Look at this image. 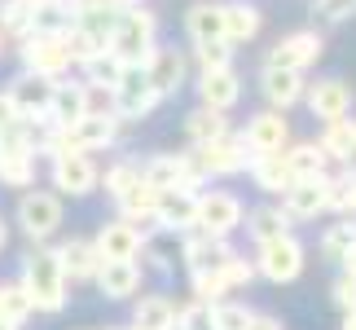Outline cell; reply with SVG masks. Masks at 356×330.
<instances>
[{"instance_id":"obj_1","label":"cell","mask_w":356,"mask_h":330,"mask_svg":"<svg viewBox=\"0 0 356 330\" xmlns=\"http://www.w3.org/2000/svg\"><path fill=\"white\" fill-rule=\"evenodd\" d=\"M66 269H62V260H58V251H31L22 260V291L31 295V304H35V313H62L66 308Z\"/></svg>"},{"instance_id":"obj_2","label":"cell","mask_w":356,"mask_h":330,"mask_svg":"<svg viewBox=\"0 0 356 330\" xmlns=\"http://www.w3.org/2000/svg\"><path fill=\"white\" fill-rule=\"evenodd\" d=\"M154 36H159V18L145 5H132V9L119 13V22H115L111 40H106V49H111L123 66H145V58L159 49Z\"/></svg>"},{"instance_id":"obj_3","label":"cell","mask_w":356,"mask_h":330,"mask_svg":"<svg viewBox=\"0 0 356 330\" xmlns=\"http://www.w3.org/2000/svg\"><path fill=\"white\" fill-rule=\"evenodd\" d=\"M53 88H58V79L22 71L5 93H9V102H13V110H18V119L26 123V128H44L49 115H53Z\"/></svg>"},{"instance_id":"obj_4","label":"cell","mask_w":356,"mask_h":330,"mask_svg":"<svg viewBox=\"0 0 356 330\" xmlns=\"http://www.w3.org/2000/svg\"><path fill=\"white\" fill-rule=\"evenodd\" d=\"M304 242L295 238V233H282V238H273V242H259V251H255V273L259 278H268V282H295L299 273H304Z\"/></svg>"},{"instance_id":"obj_5","label":"cell","mask_w":356,"mask_h":330,"mask_svg":"<svg viewBox=\"0 0 356 330\" xmlns=\"http://www.w3.org/2000/svg\"><path fill=\"white\" fill-rule=\"evenodd\" d=\"M49 176H53V189H58V194H71V198L92 194L97 181H102L97 163H92V155H84V150H62V155H53Z\"/></svg>"},{"instance_id":"obj_6","label":"cell","mask_w":356,"mask_h":330,"mask_svg":"<svg viewBox=\"0 0 356 330\" xmlns=\"http://www.w3.org/2000/svg\"><path fill=\"white\" fill-rule=\"evenodd\" d=\"M22 71L26 75H44V79H66L71 71V53H66V40L62 36H22Z\"/></svg>"},{"instance_id":"obj_7","label":"cell","mask_w":356,"mask_h":330,"mask_svg":"<svg viewBox=\"0 0 356 330\" xmlns=\"http://www.w3.org/2000/svg\"><path fill=\"white\" fill-rule=\"evenodd\" d=\"M18 225L31 242H44L53 238V233L62 229V198L49 194V189H26V194L18 198Z\"/></svg>"},{"instance_id":"obj_8","label":"cell","mask_w":356,"mask_h":330,"mask_svg":"<svg viewBox=\"0 0 356 330\" xmlns=\"http://www.w3.org/2000/svg\"><path fill=\"white\" fill-rule=\"evenodd\" d=\"M194 159H198L202 176H234V172H251L255 155L246 150L242 136L225 132V136H216V141H207V146H194Z\"/></svg>"},{"instance_id":"obj_9","label":"cell","mask_w":356,"mask_h":330,"mask_svg":"<svg viewBox=\"0 0 356 330\" xmlns=\"http://www.w3.org/2000/svg\"><path fill=\"white\" fill-rule=\"evenodd\" d=\"M141 176L159 189V194H163V189H198L202 181H207L194 155H154L141 168Z\"/></svg>"},{"instance_id":"obj_10","label":"cell","mask_w":356,"mask_h":330,"mask_svg":"<svg viewBox=\"0 0 356 330\" xmlns=\"http://www.w3.org/2000/svg\"><path fill=\"white\" fill-rule=\"evenodd\" d=\"M242 198L229 194V189H211V194H198V225L202 233H211V238H229L238 225H242Z\"/></svg>"},{"instance_id":"obj_11","label":"cell","mask_w":356,"mask_h":330,"mask_svg":"<svg viewBox=\"0 0 356 330\" xmlns=\"http://www.w3.org/2000/svg\"><path fill=\"white\" fill-rule=\"evenodd\" d=\"M321 49H325L321 31H291V36H282L277 45L268 49L264 66H277V71H299V75H304L308 66L321 58Z\"/></svg>"},{"instance_id":"obj_12","label":"cell","mask_w":356,"mask_h":330,"mask_svg":"<svg viewBox=\"0 0 356 330\" xmlns=\"http://www.w3.org/2000/svg\"><path fill=\"white\" fill-rule=\"evenodd\" d=\"M159 102L163 97L149 88L141 66H128V71L119 75V84H115V119H145Z\"/></svg>"},{"instance_id":"obj_13","label":"cell","mask_w":356,"mask_h":330,"mask_svg":"<svg viewBox=\"0 0 356 330\" xmlns=\"http://www.w3.org/2000/svg\"><path fill=\"white\" fill-rule=\"evenodd\" d=\"M145 79H149V88L159 93V97H172V93H181V84H185V75H189V58L181 49H154L145 58Z\"/></svg>"},{"instance_id":"obj_14","label":"cell","mask_w":356,"mask_h":330,"mask_svg":"<svg viewBox=\"0 0 356 330\" xmlns=\"http://www.w3.org/2000/svg\"><path fill=\"white\" fill-rule=\"evenodd\" d=\"M154 225L168 233H189L198 225V189H163L154 207Z\"/></svg>"},{"instance_id":"obj_15","label":"cell","mask_w":356,"mask_h":330,"mask_svg":"<svg viewBox=\"0 0 356 330\" xmlns=\"http://www.w3.org/2000/svg\"><path fill=\"white\" fill-rule=\"evenodd\" d=\"M229 256H234V246H229L225 238L202 233V229H189V238L181 242V260H185L189 273H220Z\"/></svg>"},{"instance_id":"obj_16","label":"cell","mask_w":356,"mask_h":330,"mask_svg":"<svg viewBox=\"0 0 356 330\" xmlns=\"http://www.w3.org/2000/svg\"><path fill=\"white\" fill-rule=\"evenodd\" d=\"M242 141H246L251 155H282L286 141H291V123H286L282 110H264V115H255L246 123Z\"/></svg>"},{"instance_id":"obj_17","label":"cell","mask_w":356,"mask_h":330,"mask_svg":"<svg viewBox=\"0 0 356 330\" xmlns=\"http://www.w3.org/2000/svg\"><path fill=\"white\" fill-rule=\"evenodd\" d=\"M304 102H308V110H312V119L334 123V119H348V110H352V88L343 84V79H317V84H308Z\"/></svg>"},{"instance_id":"obj_18","label":"cell","mask_w":356,"mask_h":330,"mask_svg":"<svg viewBox=\"0 0 356 330\" xmlns=\"http://www.w3.org/2000/svg\"><path fill=\"white\" fill-rule=\"evenodd\" d=\"M92 246H97L102 260H136L141 256V229L132 225V220H106V225L97 229V238H92Z\"/></svg>"},{"instance_id":"obj_19","label":"cell","mask_w":356,"mask_h":330,"mask_svg":"<svg viewBox=\"0 0 356 330\" xmlns=\"http://www.w3.org/2000/svg\"><path fill=\"white\" fill-rule=\"evenodd\" d=\"M66 136V150H84V155H92V150H106V146H115V136H119V119L115 115H84L79 123H71V128H62Z\"/></svg>"},{"instance_id":"obj_20","label":"cell","mask_w":356,"mask_h":330,"mask_svg":"<svg viewBox=\"0 0 356 330\" xmlns=\"http://www.w3.org/2000/svg\"><path fill=\"white\" fill-rule=\"evenodd\" d=\"M259 93H264V102L273 110H282V115H286L295 102H304L308 84H304V75H299V71H277V66H264V71H259Z\"/></svg>"},{"instance_id":"obj_21","label":"cell","mask_w":356,"mask_h":330,"mask_svg":"<svg viewBox=\"0 0 356 330\" xmlns=\"http://www.w3.org/2000/svg\"><path fill=\"white\" fill-rule=\"evenodd\" d=\"M198 97H202L207 110H220V115H225V110H234L242 102V79L234 75V66H225V71H202Z\"/></svg>"},{"instance_id":"obj_22","label":"cell","mask_w":356,"mask_h":330,"mask_svg":"<svg viewBox=\"0 0 356 330\" xmlns=\"http://www.w3.org/2000/svg\"><path fill=\"white\" fill-rule=\"evenodd\" d=\"M92 282L106 299H132L136 286H141V269H136V260H102Z\"/></svg>"},{"instance_id":"obj_23","label":"cell","mask_w":356,"mask_h":330,"mask_svg":"<svg viewBox=\"0 0 356 330\" xmlns=\"http://www.w3.org/2000/svg\"><path fill=\"white\" fill-rule=\"evenodd\" d=\"M325 181L330 176H317V181H295L282 194V207L291 220H317L325 212Z\"/></svg>"},{"instance_id":"obj_24","label":"cell","mask_w":356,"mask_h":330,"mask_svg":"<svg viewBox=\"0 0 356 330\" xmlns=\"http://www.w3.org/2000/svg\"><path fill=\"white\" fill-rule=\"evenodd\" d=\"M185 31H189L194 45H216V40H225V5H216V0H198V5H189Z\"/></svg>"},{"instance_id":"obj_25","label":"cell","mask_w":356,"mask_h":330,"mask_svg":"<svg viewBox=\"0 0 356 330\" xmlns=\"http://www.w3.org/2000/svg\"><path fill=\"white\" fill-rule=\"evenodd\" d=\"M71 13H75V26L92 31L97 40H111V31H115L123 5H119V0H75Z\"/></svg>"},{"instance_id":"obj_26","label":"cell","mask_w":356,"mask_h":330,"mask_svg":"<svg viewBox=\"0 0 356 330\" xmlns=\"http://www.w3.org/2000/svg\"><path fill=\"white\" fill-rule=\"evenodd\" d=\"M58 260H62L66 278H75V282H92V278H97V269H102V256H97V246H92L88 238L62 242L58 246Z\"/></svg>"},{"instance_id":"obj_27","label":"cell","mask_w":356,"mask_h":330,"mask_svg":"<svg viewBox=\"0 0 356 330\" xmlns=\"http://www.w3.org/2000/svg\"><path fill=\"white\" fill-rule=\"evenodd\" d=\"M259 36V9L246 0H229L225 5V45H251Z\"/></svg>"},{"instance_id":"obj_28","label":"cell","mask_w":356,"mask_h":330,"mask_svg":"<svg viewBox=\"0 0 356 330\" xmlns=\"http://www.w3.org/2000/svg\"><path fill=\"white\" fill-rule=\"evenodd\" d=\"M282 159H286V168H291L295 181H317V176H325V168H330V159H325V150L317 141L282 150Z\"/></svg>"},{"instance_id":"obj_29","label":"cell","mask_w":356,"mask_h":330,"mask_svg":"<svg viewBox=\"0 0 356 330\" xmlns=\"http://www.w3.org/2000/svg\"><path fill=\"white\" fill-rule=\"evenodd\" d=\"M115 203H119V216H123V220L141 225V220H154V207H159V189H154V185H149L145 176H141V181H136V185H128V189H123V194H119Z\"/></svg>"},{"instance_id":"obj_30","label":"cell","mask_w":356,"mask_h":330,"mask_svg":"<svg viewBox=\"0 0 356 330\" xmlns=\"http://www.w3.org/2000/svg\"><path fill=\"white\" fill-rule=\"evenodd\" d=\"M251 181L264 189V194H286V189L295 185V176H291L282 155H255L251 159Z\"/></svg>"},{"instance_id":"obj_31","label":"cell","mask_w":356,"mask_h":330,"mask_svg":"<svg viewBox=\"0 0 356 330\" xmlns=\"http://www.w3.org/2000/svg\"><path fill=\"white\" fill-rule=\"evenodd\" d=\"M84 119V79L71 84V79H58V88H53V115L49 123H58V128H71V123Z\"/></svg>"},{"instance_id":"obj_32","label":"cell","mask_w":356,"mask_h":330,"mask_svg":"<svg viewBox=\"0 0 356 330\" xmlns=\"http://www.w3.org/2000/svg\"><path fill=\"white\" fill-rule=\"evenodd\" d=\"M176 322V304L168 295H141L132 308V326L136 330H168Z\"/></svg>"},{"instance_id":"obj_33","label":"cell","mask_w":356,"mask_h":330,"mask_svg":"<svg viewBox=\"0 0 356 330\" xmlns=\"http://www.w3.org/2000/svg\"><path fill=\"white\" fill-rule=\"evenodd\" d=\"M246 233L255 242H273L282 233H291V216H286V207H251L246 212Z\"/></svg>"},{"instance_id":"obj_34","label":"cell","mask_w":356,"mask_h":330,"mask_svg":"<svg viewBox=\"0 0 356 330\" xmlns=\"http://www.w3.org/2000/svg\"><path fill=\"white\" fill-rule=\"evenodd\" d=\"M229 132V119L220 115V110H207V106H198L194 115L185 119V136L194 146H207V141H216V136H225Z\"/></svg>"},{"instance_id":"obj_35","label":"cell","mask_w":356,"mask_h":330,"mask_svg":"<svg viewBox=\"0 0 356 330\" xmlns=\"http://www.w3.org/2000/svg\"><path fill=\"white\" fill-rule=\"evenodd\" d=\"M255 313L238 304V299H216V304L207 308V330H246L251 326Z\"/></svg>"},{"instance_id":"obj_36","label":"cell","mask_w":356,"mask_h":330,"mask_svg":"<svg viewBox=\"0 0 356 330\" xmlns=\"http://www.w3.org/2000/svg\"><path fill=\"white\" fill-rule=\"evenodd\" d=\"M79 71H84V84H106V88H115V84H119V75L128 71V66H123L111 49H102L97 58H88L84 66H79Z\"/></svg>"},{"instance_id":"obj_37","label":"cell","mask_w":356,"mask_h":330,"mask_svg":"<svg viewBox=\"0 0 356 330\" xmlns=\"http://www.w3.org/2000/svg\"><path fill=\"white\" fill-rule=\"evenodd\" d=\"M352 246H356V225H352V220H339V225H330L321 233V256L334 260V265H343Z\"/></svg>"},{"instance_id":"obj_38","label":"cell","mask_w":356,"mask_h":330,"mask_svg":"<svg viewBox=\"0 0 356 330\" xmlns=\"http://www.w3.org/2000/svg\"><path fill=\"white\" fill-rule=\"evenodd\" d=\"M0 181H5L9 189H31L35 155H0Z\"/></svg>"},{"instance_id":"obj_39","label":"cell","mask_w":356,"mask_h":330,"mask_svg":"<svg viewBox=\"0 0 356 330\" xmlns=\"http://www.w3.org/2000/svg\"><path fill=\"white\" fill-rule=\"evenodd\" d=\"M0 36H31V0H0Z\"/></svg>"},{"instance_id":"obj_40","label":"cell","mask_w":356,"mask_h":330,"mask_svg":"<svg viewBox=\"0 0 356 330\" xmlns=\"http://www.w3.org/2000/svg\"><path fill=\"white\" fill-rule=\"evenodd\" d=\"M31 313H35V304H31V295H26L18 282H13V286H0V317H5L9 326H22Z\"/></svg>"},{"instance_id":"obj_41","label":"cell","mask_w":356,"mask_h":330,"mask_svg":"<svg viewBox=\"0 0 356 330\" xmlns=\"http://www.w3.org/2000/svg\"><path fill=\"white\" fill-rule=\"evenodd\" d=\"M62 40H66V53H71L75 66H84L88 58H97V53L106 49V40H97L92 31H84V26H75V22H71V31H66Z\"/></svg>"},{"instance_id":"obj_42","label":"cell","mask_w":356,"mask_h":330,"mask_svg":"<svg viewBox=\"0 0 356 330\" xmlns=\"http://www.w3.org/2000/svg\"><path fill=\"white\" fill-rule=\"evenodd\" d=\"M136 181H141V163H132V159H119L115 168L106 172V194H111V198H119L123 189H128V185H136Z\"/></svg>"},{"instance_id":"obj_43","label":"cell","mask_w":356,"mask_h":330,"mask_svg":"<svg viewBox=\"0 0 356 330\" xmlns=\"http://www.w3.org/2000/svg\"><path fill=\"white\" fill-rule=\"evenodd\" d=\"M194 58L202 71H225V66H234V49L225 45V40H216V45H194Z\"/></svg>"},{"instance_id":"obj_44","label":"cell","mask_w":356,"mask_h":330,"mask_svg":"<svg viewBox=\"0 0 356 330\" xmlns=\"http://www.w3.org/2000/svg\"><path fill=\"white\" fill-rule=\"evenodd\" d=\"M84 115H115V88H106V84H84Z\"/></svg>"},{"instance_id":"obj_45","label":"cell","mask_w":356,"mask_h":330,"mask_svg":"<svg viewBox=\"0 0 356 330\" xmlns=\"http://www.w3.org/2000/svg\"><path fill=\"white\" fill-rule=\"evenodd\" d=\"M220 278H225V291H238V286H251V278H255V265H246V260L234 251V256L225 260Z\"/></svg>"},{"instance_id":"obj_46","label":"cell","mask_w":356,"mask_h":330,"mask_svg":"<svg viewBox=\"0 0 356 330\" xmlns=\"http://www.w3.org/2000/svg\"><path fill=\"white\" fill-rule=\"evenodd\" d=\"M330 299H334V304L343 308V313H352V308H356V282L348 278V273H339V282L330 286Z\"/></svg>"},{"instance_id":"obj_47","label":"cell","mask_w":356,"mask_h":330,"mask_svg":"<svg viewBox=\"0 0 356 330\" xmlns=\"http://www.w3.org/2000/svg\"><path fill=\"white\" fill-rule=\"evenodd\" d=\"M317 13L325 22H343L356 13V0H317Z\"/></svg>"},{"instance_id":"obj_48","label":"cell","mask_w":356,"mask_h":330,"mask_svg":"<svg viewBox=\"0 0 356 330\" xmlns=\"http://www.w3.org/2000/svg\"><path fill=\"white\" fill-rule=\"evenodd\" d=\"M18 110H13V102H9V93H0V136H5L9 128H18Z\"/></svg>"},{"instance_id":"obj_49","label":"cell","mask_w":356,"mask_h":330,"mask_svg":"<svg viewBox=\"0 0 356 330\" xmlns=\"http://www.w3.org/2000/svg\"><path fill=\"white\" fill-rule=\"evenodd\" d=\"M246 330H282V322H277V317H268V313H255Z\"/></svg>"},{"instance_id":"obj_50","label":"cell","mask_w":356,"mask_h":330,"mask_svg":"<svg viewBox=\"0 0 356 330\" xmlns=\"http://www.w3.org/2000/svg\"><path fill=\"white\" fill-rule=\"evenodd\" d=\"M343 273H348V278L356 282V246H352V251H348V260H343Z\"/></svg>"},{"instance_id":"obj_51","label":"cell","mask_w":356,"mask_h":330,"mask_svg":"<svg viewBox=\"0 0 356 330\" xmlns=\"http://www.w3.org/2000/svg\"><path fill=\"white\" fill-rule=\"evenodd\" d=\"M343 330H356V308H352V313H343Z\"/></svg>"},{"instance_id":"obj_52","label":"cell","mask_w":356,"mask_h":330,"mask_svg":"<svg viewBox=\"0 0 356 330\" xmlns=\"http://www.w3.org/2000/svg\"><path fill=\"white\" fill-rule=\"evenodd\" d=\"M5 242H9V229H5V220H0V251H5Z\"/></svg>"},{"instance_id":"obj_53","label":"cell","mask_w":356,"mask_h":330,"mask_svg":"<svg viewBox=\"0 0 356 330\" xmlns=\"http://www.w3.org/2000/svg\"><path fill=\"white\" fill-rule=\"evenodd\" d=\"M168 330H194V326H189V322H181V317H176V322H172Z\"/></svg>"},{"instance_id":"obj_54","label":"cell","mask_w":356,"mask_h":330,"mask_svg":"<svg viewBox=\"0 0 356 330\" xmlns=\"http://www.w3.org/2000/svg\"><path fill=\"white\" fill-rule=\"evenodd\" d=\"M348 212H356V172H352V203H348Z\"/></svg>"},{"instance_id":"obj_55","label":"cell","mask_w":356,"mask_h":330,"mask_svg":"<svg viewBox=\"0 0 356 330\" xmlns=\"http://www.w3.org/2000/svg\"><path fill=\"white\" fill-rule=\"evenodd\" d=\"M119 5H123V9H132V5H145V0H119Z\"/></svg>"},{"instance_id":"obj_56","label":"cell","mask_w":356,"mask_h":330,"mask_svg":"<svg viewBox=\"0 0 356 330\" xmlns=\"http://www.w3.org/2000/svg\"><path fill=\"white\" fill-rule=\"evenodd\" d=\"M0 330H18V326H9V322H5V317H0Z\"/></svg>"},{"instance_id":"obj_57","label":"cell","mask_w":356,"mask_h":330,"mask_svg":"<svg viewBox=\"0 0 356 330\" xmlns=\"http://www.w3.org/2000/svg\"><path fill=\"white\" fill-rule=\"evenodd\" d=\"M0 58H5V36H0Z\"/></svg>"},{"instance_id":"obj_58","label":"cell","mask_w":356,"mask_h":330,"mask_svg":"<svg viewBox=\"0 0 356 330\" xmlns=\"http://www.w3.org/2000/svg\"><path fill=\"white\" fill-rule=\"evenodd\" d=\"M62 5H75V0H62Z\"/></svg>"},{"instance_id":"obj_59","label":"cell","mask_w":356,"mask_h":330,"mask_svg":"<svg viewBox=\"0 0 356 330\" xmlns=\"http://www.w3.org/2000/svg\"><path fill=\"white\" fill-rule=\"evenodd\" d=\"M111 330H123V326H111Z\"/></svg>"},{"instance_id":"obj_60","label":"cell","mask_w":356,"mask_h":330,"mask_svg":"<svg viewBox=\"0 0 356 330\" xmlns=\"http://www.w3.org/2000/svg\"><path fill=\"white\" fill-rule=\"evenodd\" d=\"M128 330H136V326H128Z\"/></svg>"}]
</instances>
